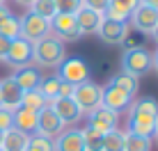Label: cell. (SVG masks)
I'll return each instance as SVG.
<instances>
[{
    "mask_svg": "<svg viewBox=\"0 0 158 151\" xmlns=\"http://www.w3.org/2000/svg\"><path fill=\"white\" fill-rule=\"evenodd\" d=\"M154 135L158 137V117H156V124H154Z\"/></svg>",
    "mask_w": 158,
    "mask_h": 151,
    "instance_id": "obj_39",
    "label": "cell"
},
{
    "mask_svg": "<svg viewBox=\"0 0 158 151\" xmlns=\"http://www.w3.org/2000/svg\"><path fill=\"white\" fill-rule=\"evenodd\" d=\"M131 28H135L142 35H154V30L158 28V9L149 7V5H138L128 16Z\"/></svg>",
    "mask_w": 158,
    "mask_h": 151,
    "instance_id": "obj_8",
    "label": "cell"
},
{
    "mask_svg": "<svg viewBox=\"0 0 158 151\" xmlns=\"http://www.w3.org/2000/svg\"><path fill=\"white\" fill-rule=\"evenodd\" d=\"M0 35H5L7 39H16V37H21V21H19V16L9 14L7 18L0 23Z\"/></svg>",
    "mask_w": 158,
    "mask_h": 151,
    "instance_id": "obj_27",
    "label": "cell"
},
{
    "mask_svg": "<svg viewBox=\"0 0 158 151\" xmlns=\"http://www.w3.org/2000/svg\"><path fill=\"white\" fill-rule=\"evenodd\" d=\"M138 5H140V0H110V5H108L103 16L110 21H124V23H128V16Z\"/></svg>",
    "mask_w": 158,
    "mask_h": 151,
    "instance_id": "obj_18",
    "label": "cell"
},
{
    "mask_svg": "<svg viewBox=\"0 0 158 151\" xmlns=\"http://www.w3.org/2000/svg\"><path fill=\"white\" fill-rule=\"evenodd\" d=\"M19 21H21V37L32 41V44L44 39V37H48V35H53L51 21L39 16V14H35V12H30V9L23 14V18H19Z\"/></svg>",
    "mask_w": 158,
    "mask_h": 151,
    "instance_id": "obj_4",
    "label": "cell"
},
{
    "mask_svg": "<svg viewBox=\"0 0 158 151\" xmlns=\"http://www.w3.org/2000/svg\"><path fill=\"white\" fill-rule=\"evenodd\" d=\"M124 151H151V137H142L135 133H124Z\"/></svg>",
    "mask_w": 158,
    "mask_h": 151,
    "instance_id": "obj_25",
    "label": "cell"
},
{
    "mask_svg": "<svg viewBox=\"0 0 158 151\" xmlns=\"http://www.w3.org/2000/svg\"><path fill=\"white\" fill-rule=\"evenodd\" d=\"M48 108L55 112L60 119H62L64 126H69V124H76L80 117H85L83 110L76 105V101H73V99H64V96H57V99L48 101Z\"/></svg>",
    "mask_w": 158,
    "mask_h": 151,
    "instance_id": "obj_14",
    "label": "cell"
},
{
    "mask_svg": "<svg viewBox=\"0 0 158 151\" xmlns=\"http://www.w3.org/2000/svg\"><path fill=\"white\" fill-rule=\"evenodd\" d=\"M151 69H154V71L158 73V48L154 53H151Z\"/></svg>",
    "mask_w": 158,
    "mask_h": 151,
    "instance_id": "obj_37",
    "label": "cell"
},
{
    "mask_svg": "<svg viewBox=\"0 0 158 151\" xmlns=\"http://www.w3.org/2000/svg\"><path fill=\"white\" fill-rule=\"evenodd\" d=\"M0 142H2V131H0Z\"/></svg>",
    "mask_w": 158,
    "mask_h": 151,
    "instance_id": "obj_43",
    "label": "cell"
},
{
    "mask_svg": "<svg viewBox=\"0 0 158 151\" xmlns=\"http://www.w3.org/2000/svg\"><path fill=\"white\" fill-rule=\"evenodd\" d=\"M131 103H133V96L126 94L124 89H119L117 85L108 83L106 87H103V94H101V105L108 108V110L112 112H126Z\"/></svg>",
    "mask_w": 158,
    "mask_h": 151,
    "instance_id": "obj_9",
    "label": "cell"
},
{
    "mask_svg": "<svg viewBox=\"0 0 158 151\" xmlns=\"http://www.w3.org/2000/svg\"><path fill=\"white\" fill-rule=\"evenodd\" d=\"M0 92H2V105L5 108L16 110V108L21 105V96H23V92H21L19 85L12 80V76H7V78L0 83Z\"/></svg>",
    "mask_w": 158,
    "mask_h": 151,
    "instance_id": "obj_20",
    "label": "cell"
},
{
    "mask_svg": "<svg viewBox=\"0 0 158 151\" xmlns=\"http://www.w3.org/2000/svg\"><path fill=\"white\" fill-rule=\"evenodd\" d=\"M76 92V85L71 83H64V80H60V89H57V96H64V99H71Z\"/></svg>",
    "mask_w": 158,
    "mask_h": 151,
    "instance_id": "obj_34",
    "label": "cell"
},
{
    "mask_svg": "<svg viewBox=\"0 0 158 151\" xmlns=\"http://www.w3.org/2000/svg\"><path fill=\"white\" fill-rule=\"evenodd\" d=\"M122 71L131 73L135 78H142L151 71V53L147 48H131V51H124L122 55Z\"/></svg>",
    "mask_w": 158,
    "mask_h": 151,
    "instance_id": "obj_3",
    "label": "cell"
},
{
    "mask_svg": "<svg viewBox=\"0 0 158 151\" xmlns=\"http://www.w3.org/2000/svg\"><path fill=\"white\" fill-rule=\"evenodd\" d=\"M12 80H14L16 85H19V89H21V92H32V89L39 87V83H41V73L37 71L35 67H21V69H14Z\"/></svg>",
    "mask_w": 158,
    "mask_h": 151,
    "instance_id": "obj_15",
    "label": "cell"
},
{
    "mask_svg": "<svg viewBox=\"0 0 158 151\" xmlns=\"http://www.w3.org/2000/svg\"><path fill=\"white\" fill-rule=\"evenodd\" d=\"M151 37H154V39H156V41H158V28H156V30H154V35H151Z\"/></svg>",
    "mask_w": 158,
    "mask_h": 151,
    "instance_id": "obj_41",
    "label": "cell"
},
{
    "mask_svg": "<svg viewBox=\"0 0 158 151\" xmlns=\"http://www.w3.org/2000/svg\"><path fill=\"white\" fill-rule=\"evenodd\" d=\"M0 5H5V0H0Z\"/></svg>",
    "mask_w": 158,
    "mask_h": 151,
    "instance_id": "obj_44",
    "label": "cell"
},
{
    "mask_svg": "<svg viewBox=\"0 0 158 151\" xmlns=\"http://www.w3.org/2000/svg\"><path fill=\"white\" fill-rule=\"evenodd\" d=\"M41 92V96H46V101H53L57 99V89H60V78L57 76H51V78H41L39 87H37Z\"/></svg>",
    "mask_w": 158,
    "mask_h": 151,
    "instance_id": "obj_30",
    "label": "cell"
},
{
    "mask_svg": "<svg viewBox=\"0 0 158 151\" xmlns=\"http://www.w3.org/2000/svg\"><path fill=\"white\" fill-rule=\"evenodd\" d=\"M16 2H19V5H28V7H30V2H32V0H16Z\"/></svg>",
    "mask_w": 158,
    "mask_h": 151,
    "instance_id": "obj_40",
    "label": "cell"
},
{
    "mask_svg": "<svg viewBox=\"0 0 158 151\" xmlns=\"http://www.w3.org/2000/svg\"><path fill=\"white\" fill-rule=\"evenodd\" d=\"M101 94H103V87L96 83H92V80H85V83L76 85V92L71 99L76 101V105L83 110V115L87 112H92L94 108L101 105Z\"/></svg>",
    "mask_w": 158,
    "mask_h": 151,
    "instance_id": "obj_6",
    "label": "cell"
},
{
    "mask_svg": "<svg viewBox=\"0 0 158 151\" xmlns=\"http://www.w3.org/2000/svg\"><path fill=\"white\" fill-rule=\"evenodd\" d=\"M9 128H14V110H9V108L0 105V131H9Z\"/></svg>",
    "mask_w": 158,
    "mask_h": 151,
    "instance_id": "obj_32",
    "label": "cell"
},
{
    "mask_svg": "<svg viewBox=\"0 0 158 151\" xmlns=\"http://www.w3.org/2000/svg\"><path fill=\"white\" fill-rule=\"evenodd\" d=\"M87 124L92 128H96V131H101V133H110L119 126V112H112L108 108L99 105L92 112H87Z\"/></svg>",
    "mask_w": 158,
    "mask_h": 151,
    "instance_id": "obj_12",
    "label": "cell"
},
{
    "mask_svg": "<svg viewBox=\"0 0 158 151\" xmlns=\"http://www.w3.org/2000/svg\"><path fill=\"white\" fill-rule=\"evenodd\" d=\"M5 64H9L12 69H21V67H30L32 64V41L16 37L9 44V51L5 55Z\"/></svg>",
    "mask_w": 158,
    "mask_h": 151,
    "instance_id": "obj_7",
    "label": "cell"
},
{
    "mask_svg": "<svg viewBox=\"0 0 158 151\" xmlns=\"http://www.w3.org/2000/svg\"><path fill=\"white\" fill-rule=\"evenodd\" d=\"M80 135H83V144H85V151H101V144H103V133L92 128L89 124H85L80 128Z\"/></svg>",
    "mask_w": 158,
    "mask_h": 151,
    "instance_id": "obj_22",
    "label": "cell"
},
{
    "mask_svg": "<svg viewBox=\"0 0 158 151\" xmlns=\"http://www.w3.org/2000/svg\"><path fill=\"white\" fill-rule=\"evenodd\" d=\"M57 14H76L83 7V0H53Z\"/></svg>",
    "mask_w": 158,
    "mask_h": 151,
    "instance_id": "obj_31",
    "label": "cell"
},
{
    "mask_svg": "<svg viewBox=\"0 0 158 151\" xmlns=\"http://www.w3.org/2000/svg\"><path fill=\"white\" fill-rule=\"evenodd\" d=\"M51 30L62 41H71V39L80 37L78 23H76V14H55L51 18Z\"/></svg>",
    "mask_w": 158,
    "mask_h": 151,
    "instance_id": "obj_11",
    "label": "cell"
},
{
    "mask_svg": "<svg viewBox=\"0 0 158 151\" xmlns=\"http://www.w3.org/2000/svg\"><path fill=\"white\" fill-rule=\"evenodd\" d=\"M46 105H48L46 96H41L39 89H32V92H23V96H21V105H19V108H28V110L39 112V110H44Z\"/></svg>",
    "mask_w": 158,
    "mask_h": 151,
    "instance_id": "obj_23",
    "label": "cell"
},
{
    "mask_svg": "<svg viewBox=\"0 0 158 151\" xmlns=\"http://www.w3.org/2000/svg\"><path fill=\"white\" fill-rule=\"evenodd\" d=\"M30 12H35V14H39V16L51 21L53 16L57 14V9H55V2H53V0H32L30 2Z\"/></svg>",
    "mask_w": 158,
    "mask_h": 151,
    "instance_id": "obj_29",
    "label": "cell"
},
{
    "mask_svg": "<svg viewBox=\"0 0 158 151\" xmlns=\"http://www.w3.org/2000/svg\"><path fill=\"white\" fill-rule=\"evenodd\" d=\"M110 83L117 85L119 89H124L131 96H135V94H138V89H140V78H135V76H131V73H124V71H119Z\"/></svg>",
    "mask_w": 158,
    "mask_h": 151,
    "instance_id": "obj_24",
    "label": "cell"
},
{
    "mask_svg": "<svg viewBox=\"0 0 158 151\" xmlns=\"http://www.w3.org/2000/svg\"><path fill=\"white\" fill-rule=\"evenodd\" d=\"M53 144H55V151H85L83 135H80V128L62 131L55 140H53Z\"/></svg>",
    "mask_w": 158,
    "mask_h": 151,
    "instance_id": "obj_16",
    "label": "cell"
},
{
    "mask_svg": "<svg viewBox=\"0 0 158 151\" xmlns=\"http://www.w3.org/2000/svg\"><path fill=\"white\" fill-rule=\"evenodd\" d=\"M64 57H67L64 41L57 39L55 35H48L32 44V62H37L44 69H53V67L57 69Z\"/></svg>",
    "mask_w": 158,
    "mask_h": 151,
    "instance_id": "obj_2",
    "label": "cell"
},
{
    "mask_svg": "<svg viewBox=\"0 0 158 151\" xmlns=\"http://www.w3.org/2000/svg\"><path fill=\"white\" fill-rule=\"evenodd\" d=\"M140 5H149V7H156L158 9V0H140Z\"/></svg>",
    "mask_w": 158,
    "mask_h": 151,
    "instance_id": "obj_38",
    "label": "cell"
},
{
    "mask_svg": "<svg viewBox=\"0 0 158 151\" xmlns=\"http://www.w3.org/2000/svg\"><path fill=\"white\" fill-rule=\"evenodd\" d=\"M57 78L64 80V83H71V85H80L85 80H89V67L80 55L64 57L62 64L57 67Z\"/></svg>",
    "mask_w": 158,
    "mask_h": 151,
    "instance_id": "obj_5",
    "label": "cell"
},
{
    "mask_svg": "<svg viewBox=\"0 0 158 151\" xmlns=\"http://www.w3.org/2000/svg\"><path fill=\"white\" fill-rule=\"evenodd\" d=\"M0 105H2V92H0Z\"/></svg>",
    "mask_w": 158,
    "mask_h": 151,
    "instance_id": "obj_42",
    "label": "cell"
},
{
    "mask_svg": "<svg viewBox=\"0 0 158 151\" xmlns=\"http://www.w3.org/2000/svg\"><path fill=\"white\" fill-rule=\"evenodd\" d=\"M108 5H110V0H83V7L92 9V12H96V14H101V16L106 14Z\"/></svg>",
    "mask_w": 158,
    "mask_h": 151,
    "instance_id": "obj_33",
    "label": "cell"
},
{
    "mask_svg": "<svg viewBox=\"0 0 158 151\" xmlns=\"http://www.w3.org/2000/svg\"><path fill=\"white\" fill-rule=\"evenodd\" d=\"M9 44H12V39H7L5 35H0V62L5 60V55H7V51H9Z\"/></svg>",
    "mask_w": 158,
    "mask_h": 151,
    "instance_id": "obj_35",
    "label": "cell"
},
{
    "mask_svg": "<svg viewBox=\"0 0 158 151\" xmlns=\"http://www.w3.org/2000/svg\"><path fill=\"white\" fill-rule=\"evenodd\" d=\"M28 140L30 135L19 128H9V131L2 133V142H0V149L2 151H25L28 147Z\"/></svg>",
    "mask_w": 158,
    "mask_h": 151,
    "instance_id": "obj_19",
    "label": "cell"
},
{
    "mask_svg": "<svg viewBox=\"0 0 158 151\" xmlns=\"http://www.w3.org/2000/svg\"><path fill=\"white\" fill-rule=\"evenodd\" d=\"M9 14H12V12H9V7H7V5H0V23H2V21L7 18Z\"/></svg>",
    "mask_w": 158,
    "mask_h": 151,
    "instance_id": "obj_36",
    "label": "cell"
},
{
    "mask_svg": "<svg viewBox=\"0 0 158 151\" xmlns=\"http://www.w3.org/2000/svg\"><path fill=\"white\" fill-rule=\"evenodd\" d=\"M25 151H55V144H53L51 137H44L39 133H32L28 140V147Z\"/></svg>",
    "mask_w": 158,
    "mask_h": 151,
    "instance_id": "obj_28",
    "label": "cell"
},
{
    "mask_svg": "<svg viewBox=\"0 0 158 151\" xmlns=\"http://www.w3.org/2000/svg\"><path fill=\"white\" fill-rule=\"evenodd\" d=\"M14 128L28 133H37V112L35 110H28V108H16L14 110Z\"/></svg>",
    "mask_w": 158,
    "mask_h": 151,
    "instance_id": "obj_21",
    "label": "cell"
},
{
    "mask_svg": "<svg viewBox=\"0 0 158 151\" xmlns=\"http://www.w3.org/2000/svg\"><path fill=\"white\" fill-rule=\"evenodd\" d=\"M96 35H99V39L103 44H110V46L122 44V41L128 37V23H124V21H110V18L103 16Z\"/></svg>",
    "mask_w": 158,
    "mask_h": 151,
    "instance_id": "obj_10",
    "label": "cell"
},
{
    "mask_svg": "<svg viewBox=\"0 0 158 151\" xmlns=\"http://www.w3.org/2000/svg\"><path fill=\"white\" fill-rule=\"evenodd\" d=\"M101 21H103L101 14L92 12V9H87V7H80L78 12H76V23H78L80 37H83V35H96Z\"/></svg>",
    "mask_w": 158,
    "mask_h": 151,
    "instance_id": "obj_17",
    "label": "cell"
},
{
    "mask_svg": "<svg viewBox=\"0 0 158 151\" xmlns=\"http://www.w3.org/2000/svg\"><path fill=\"white\" fill-rule=\"evenodd\" d=\"M101 151H124V131L115 128L110 133H103Z\"/></svg>",
    "mask_w": 158,
    "mask_h": 151,
    "instance_id": "obj_26",
    "label": "cell"
},
{
    "mask_svg": "<svg viewBox=\"0 0 158 151\" xmlns=\"http://www.w3.org/2000/svg\"><path fill=\"white\" fill-rule=\"evenodd\" d=\"M0 151H2V149H0Z\"/></svg>",
    "mask_w": 158,
    "mask_h": 151,
    "instance_id": "obj_45",
    "label": "cell"
},
{
    "mask_svg": "<svg viewBox=\"0 0 158 151\" xmlns=\"http://www.w3.org/2000/svg\"><path fill=\"white\" fill-rule=\"evenodd\" d=\"M158 117L156 99H138L128 108V133L142 137H154V124Z\"/></svg>",
    "mask_w": 158,
    "mask_h": 151,
    "instance_id": "obj_1",
    "label": "cell"
},
{
    "mask_svg": "<svg viewBox=\"0 0 158 151\" xmlns=\"http://www.w3.org/2000/svg\"><path fill=\"white\" fill-rule=\"evenodd\" d=\"M64 131V124L62 119L55 115V112L51 110V108H44V110L37 112V133L44 137H51V140H55L60 133Z\"/></svg>",
    "mask_w": 158,
    "mask_h": 151,
    "instance_id": "obj_13",
    "label": "cell"
}]
</instances>
